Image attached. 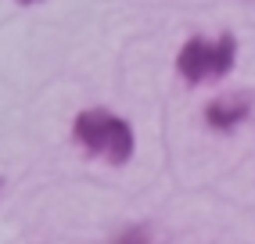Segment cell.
<instances>
[{
    "label": "cell",
    "mask_w": 255,
    "mask_h": 244,
    "mask_svg": "<svg viewBox=\"0 0 255 244\" xmlns=\"http://www.w3.org/2000/svg\"><path fill=\"white\" fill-rule=\"evenodd\" d=\"M72 140L87 158H97L112 169L129 165L133 147H137L133 126L123 115H112L108 108H83L72 119Z\"/></svg>",
    "instance_id": "1"
},
{
    "label": "cell",
    "mask_w": 255,
    "mask_h": 244,
    "mask_svg": "<svg viewBox=\"0 0 255 244\" xmlns=\"http://www.w3.org/2000/svg\"><path fill=\"white\" fill-rule=\"evenodd\" d=\"M237 65V40L234 32H219L216 40L209 36H191L180 54H176V72L183 83L191 86H209V83H219L234 72Z\"/></svg>",
    "instance_id": "2"
},
{
    "label": "cell",
    "mask_w": 255,
    "mask_h": 244,
    "mask_svg": "<svg viewBox=\"0 0 255 244\" xmlns=\"http://www.w3.org/2000/svg\"><path fill=\"white\" fill-rule=\"evenodd\" d=\"M248 115H252V97L248 94L216 97V101H209V108H205V122H209L212 133H234Z\"/></svg>",
    "instance_id": "3"
},
{
    "label": "cell",
    "mask_w": 255,
    "mask_h": 244,
    "mask_svg": "<svg viewBox=\"0 0 255 244\" xmlns=\"http://www.w3.org/2000/svg\"><path fill=\"white\" fill-rule=\"evenodd\" d=\"M112 244H158V237H155L151 226L133 223V226H126V230H119V234L112 237Z\"/></svg>",
    "instance_id": "4"
},
{
    "label": "cell",
    "mask_w": 255,
    "mask_h": 244,
    "mask_svg": "<svg viewBox=\"0 0 255 244\" xmlns=\"http://www.w3.org/2000/svg\"><path fill=\"white\" fill-rule=\"evenodd\" d=\"M18 4H36V0H18Z\"/></svg>",
    "instance_id": "5"
}]
</instances>
